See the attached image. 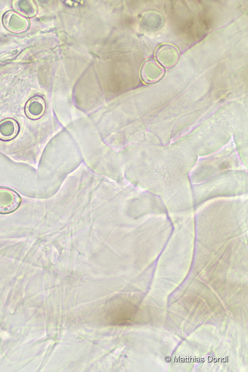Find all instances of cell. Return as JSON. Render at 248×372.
Segmentation results:
<instances>
[{"label": "cell", "mask_w": 248, "mask_h": 372, "mask_svg": "<svg viewBox=\"0 0 248 372\" xmlns=\"http://www.w3.org/2000/svg\"><path fill=\"white\" fill-rule=\"evenodd\" d=\"M131 306L127 301L118 300L111 302L107 309L106 317L113 324H127L131 317Z\"/></svg>", "instance_id": "obj_1"}, {"label": "cell", "mask_w": 248, "mask_h": 372, "mask_svg": "<svg viewBox=\"0 0 248 372\" xmlns=\"http://www.w3.org/2000/svg\"><path fill=\"white\" fill-rule=\"evenodd\" d=\"M21 198L14 190L0 186V214H8L16 210L20 205Z\"/></svg>", "instance_id": "obj_2"}, {"label": "cell", "mask_w": 248, "mask_h": 372, "mask_svg": "<svg viewBox=\"0 0 248 372\" xmlns=\"http://www.w3.org/2000/svg\"><path fill=\"white\" fill-rule=\"evenodd\" d=\"M2 20L3 25L8 31L16 34L26 31L29 28L30 23L27 18L12 10L5 12Z\"/></svg>", "instance_id": "obj_3"}, {"label": "cell", "mask_w": 248, "mask_h": 372, "mask_svg": "<svg viewBox=\"0 0 248 372\" xmlns=\"http://www.w3.org/2000/svg\"><path fill=\"white\" fill-rule=\"evenodd\" d=\"M156 59L166 68L174 66L178 62L180 53L177 48L170 44L160 45L155 53Z\"/></svg>", "instance_id": "obj_4"}, {"label": "cell", "mask_w": 248, "mask_h": 372, "mask_svg": "<svg viewBox=\"0 0 248 372\" xmlns=\"http://www.w3.org/2000/svg\"><path fill=\"white\" fill-rule=\"evenodd\" d=\"M164 74L163 68L154 60L149 59L142 64L140 74L145 83H152L159 80Z\"/></svg>", "instance_id": "obj_5"}, {"label": "cell", "mask_w": 248, "mask_h": 372, "mask_svg": "<svg viewBox=\"0 0 248 372\" xmlns=\"http://www.w3.org/2000/svg\"><path fill=\"white\" fill-rule=\"evenodd\" d=\"M45 109L44 99L38 96L31 98L26 103L24 111L26 116L31 120H37L43 114Z\"/></svg>", "instance_id": "obj_6"}, {"label": "cell", "mask_w": 248, "mask_h": 372, "mask_svg": "<svg viewBox=\"0 0 248 372\" xmlns=\"http://www.w3.org/2000/svg\"><path fill=\"white\" fill-rule=\"evenodd\" d=\"M19 131V125L15 120L5 119L0 122V139L8 141L14 138Z\"/></svg>", "instance_id": "obj_7"}, {"label": "cell", "mask_w": 248, "mask_h": 372, "mask_svg": "<svg viewBox=\"0 0 248 372\" xmlns=\"http://www.w3.org/2000/svg\"><path fill=\"white\" fill-rule=\"evenodd\" d=\"M12 6L17 11L28 17L35 16L37 12V5L33 0H14Z\"/></svg>", "instance_id": "obj_8"}]
</instances>
